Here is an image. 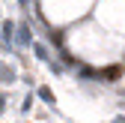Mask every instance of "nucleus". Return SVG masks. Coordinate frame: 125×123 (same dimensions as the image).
Here are the masks:
<instances>
[{"instance_id":"nucleus-8","label":"nucleus","mask_w":125,"mask_h":123,"mask_svg":"<svg viewBox=\"0 0 125 123\" xmlns=\"http://www.w3.org/2000/svg\"><path fill=\"white\" fill-rule=\"evenodd\" d=\"M3 108H6V96L0 93V114H3Z\"/></svg>"},{"instance_id":"nucleus-4","label":"nucleus","mask_w":125,"mask_h":123,"mask_svg":"<svg viewBox=\"0 0 125 123\" xmlns=\"http://www.w3.org/2000/svg\"><path fill=\"white\" fill-rule=\"evenodd\" d=\"M0 78H3L6 84H12V81H15V69H9V66H6V69H0Z\"/></svg>"},{"instance_id":"nucleus-1","label":"nucleus","mask_w":125,"mask_h":123,"mask_svg":"<svg viewBox=\"0 0 125 123\" xmlns=\"http://www.w3.org/2000/svg\"><path fill=\"white\" fill-rule=\"evenodd\" d=\"M98 78H104V81H116V78H122V66H107V69H101Z\"/></svg>"},{"instance_id":"nucleus-6","label":"nucleus","mask_w":125,"mask_h":123,"mask_svg":"<svg viewBox=\"0 0 125 123\" xmlns=\"http://www.w3.org/2000/svg\"><path fill=\"white\" fill-rule=\"evenodd\" d=\"M36 57L39 60H48V48H45V45H36Z\"/></svg>"},{"instance_id":"nucleus-3","label":"nucleus","mask_w":125,"mask_h":123,"mask_svg":"<svg viewBox=\"0 0 125 123\" xmlns=\"http://www.w3.org/2000/svg\"><path fill=\"white\" fill-rule=\"evenodd\" d=\"M39 99H42V102H54V93H51V87H39Z\"/></svg>"},{"instance_id":"nucleus-2","label":"nucleus","mask_w":125,"mask_h":123,"mask_svg":"<svg viewBox=\"0 0 125 123\" xmlns=\"http://www.w3.org/2000/svg\"><path fill=\"white\" fill-rule=\"evenodd\" d=\"M15 39H18V45H27V42H30V27L21 24V27H18V33H15Z\"/></svg>"},{"instance_id":"nucleus-5","label":"nucleus","mask_w":125,"mask_h":123,"mask_svg":"<svg viewBox=\"0 0 125 123\" xmlns=\"http://www.w3.org/2000/svg\"><path fill=\"white\" fill-rule=\"evenodd\" d=\"M12 30H15V24H12V21H6V24H3V42H9V39H12Z\"/></svg>"},{"instance_id":"nucleus-9","label":"nucleus","mask_w":125,"mask_h":123,"mask_svg":"<svg viewBox=\"0 0 125 123\" xmlns=\"http://www.w3.org/2000/svg\"><path fill=\"white\" fill-rule=\"evenodd\" d=\"M113 123H125V117H116V120H113Z\"/></svg>"},{"instance_id":"nucleus-7","label":"nucleus","mask_w":125,"mask_h":123,"mask_svg":"<svg viewBox=\"0 0 125 123\" xmlns=\"http://www.w3.org/2000/svg\"><path fill=\"white\" fill-rule=\"evenodd\" d=\"M30 108H33V93H30V96L24 99V105H21V111H30Z\"/></svg>"}]
</instances>
